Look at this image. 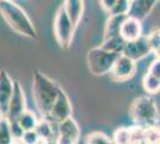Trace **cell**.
<instances>
[{
  "instance_id": "10",
  "label": "cell",
  "mask_w": 160,
  "mask_h": 144,
  "mask_svg": "<svg viewBox=\"0 0 160 144\" xmlns=\"http://www.w3.org/2000/svg\"><path fill=\"white\" fill-rule=\"evenodd\" d=\"M149 53H152V51L149 47L147 36H143V35H141L136 40L126 42L124 47L122 49V54L130 58L134 61L141 60L142 58L147 56Z\"/></svg>"
},
{
  "instance_id": "4",
  "label": "cell",
  "mask_w": 160,
  "mask_h": 144,
  "mask_svg": "<svg viewBox=\"0 0 160 144\" xmlns=\"http://www.w3.org/2000/svg\"><path fill=\"white\" fill-rule=\"evenodd\" d=\"M120 54L108 52L100 47H94L88 51L86 56L87 66L90 72L94 76H103L109 73L113 62Z\"/></svg>"
},
{
  "instance_id": "28",
  "label": "cell",
  "mask_w": 160,
  "mask_h": 144,
  "mask_svg": "<svg viewBox=\"0 0 160 144\" xmlns=\"http://www.w3.org/2000/svg\"><path fill=\"white\" fill-rule=\"evenodd\" d=\"M99 1H100V6L103 7V10L107 11L108 13H109V11L111 10V7L116 3V0H99Z\"/></svg>"
},
{
  "instance_id": "17",
  "label": "cell",
  "mask_w": 160,
  "mask_h": 144,
  "mask_svg": "<svg viewBox=\"0 0 160 144\" xmlns=\"http://www.w3.org/2000/svg\"><path fill=\"white\" fill-rule=\"evenodd\" d=\"M37 120L38 119L36 117V114L33 112H31V110L25 108V109L20 113V115L17 119V125L23 131L33 130L35 126H36V124H37Z\"/></svg>"
},
{
  "instance_id": "21",
  "label": "cell",
  "mask_w": 160,
  "mask_h": 144,
  "mask_svg": "<svg viewBox=\"0 0 160 144\" xmlns=\"http://www.w3.org/2000/svg\"><path fill=\"white\" fill-rule=\"evenodd\" d=\"M84 142L88 144H111L112 139L100 131H94L87 135Z\"/></svg>"
},
{
  "instance_id": "20",
  "label": "cell",
  "mask_w": 160,
  "mask_h": 144,
  "mask_svg": "<svg viewBox=\"0 0 160 144\" xmlns=\"http://www.w3.org/2000/svg\"><path fill=\"white\" fill-rule=\"evenodd\" d=\"M112 143L129 144L132 143V129L130 127H118L113 132Z\"/></svg>"
},
{
  "instance_id": "1",
  "label": "cell",
  "mask_w": 160,
  "mask_h": 144,
  "mask_svg": "<svg viewBox=\"0 0 160 144\" xmlns=\"http://www.w3.org/2000/svg\"><path fill=\"white\" fill-rule=\"evenodd\" d=\"M0 13L14 33L28 39L37 37V31L31 19L13 0H0Z\"/></svg>"
},
{
  "instance_id": "6",
  "label": "cell",
  "mask_w": 160,
  "mask_h": 144,
  "mask_svg": "<svg viewBox=\"0 0 160 144\" xmlns=\"http://www.w3.org/2000/svg\"><path fill=\"white\" fill-rule=\"evenodd\" d=\"M72 113H73V109H72L71 101H69L67 94L65 93V90L60 88L55 101L53 102L52 107L48 110V114L44 118H47L52 123L58 125L62 120L72 117Z\"/></svg>"
},
{
  "instance_id": "7",
  "label": "cell",
  "mask_w": 160,
  "mask_h": 144,
  "mask_svg": "<svg viewBox=\"0 0 160 144\" xmlns=\"http://www.w3.org/2000/svg\"><path fill=\"white\" fill-rule=\"evenodd\" d=\"M136 72V61L121 53L113 62L112 67L109 71L111 81L116 83H123L133 78Z\"/></svg>"
},
{
  "instance_id": "8",
  "label": "cell",
  "mask_w": 160,
  "mask_h": 144,
  "mask_svg": "<svg viewBox=\"0 0 160 144\" xmlns=\"http://www.w3.org/2000/svg\"><path fill=\"white\" fill-rule=\"evenodd\" d=\"M25 94L23 91V88L20 85L19 81H14L13 82V93H12V97L8 104V109L6 113V119L10 127L17 126V119L20 115V113L25 109Z\"/></svg>"
},
{
  "instance_id": "12",
  "label": "cell",
  "mask_w": 160,
  "mask_h": 144,
  "mask_svg": "<svg viewBox=\"0 0 160 144\" xmlns=\"http://www.w3.org/2000/svg\"><path fill=\"white\" fill-rule=\"evenodd\" d=\"M120 35L126 42L136 40L138 37H140L142 35L141 21L133 18V17H129V16H126V18L123 19L120 27Z\"/></svg>"
},
{
  "instance_id": "3",
  "label": "cell",
  "mask_w": 160,
  "mask_h": 144,
  "mask_svg": "<svg viewBox=\"0 0 160 144\" xmlns=\"http://www.w3.org/2000/svg\"><path fill=\"white\" fill-rule=\"evenodd\" d=\"M129 117L138 126H158V108L153 97L149 95L136 97L129 106Z\"/></svg>"
},
{
  "instance_id": "25",
  "label": "cell",
  "mask_w": 160,
  "mask_h": 144,
  "mask_svg": "<svg viewBox=\"0 0 160 144\" xmlns=\"http://www.w3.org/2000/svg\"><path fill=\"white\" fill-rule=\"evenodd\" d=\"M130 0H116L115 5L109 11V14H127Z\"/></svg>"
},
{
  "instance_id": "19",
  "label": "cell",
  "mask_w": 160,
  "mask_h": 144,
  "mask_svg": "<svg viewBox=\"0 0 160 144\" xmlns=\"http://www.w3.org/2000/svg\"><path fill=\"white\" fill-rule=\"evenodd\" d=\"M142 87L148 94H157L160 90V77L146 72L142 79Z\"/></svg>"
},
{
  "instance_id": "13",
  "label": "cell",
  "mask_w": 160,
  "mask_h": 144,
  "mask_svg": "<svg viewBox=\"0 0 160 144\" xmlns=\"http://www.w3.org/2000/svg\"><path fill=\"white\" fill-rule=\"evenodd\" d=\"M158 0H130L127 16L143 21L153 10Z\"/></svg>"
},
{
  "instance_id": "24",
  "label": "cell",
  "mask_w": 160,
  "mask_h": 144,
  "mask_svg": "<svg viewBox=\"0 0 160 144\" xmlns=\"http://www.w3.org/2000/svg\"><path fill=\"white\" fill-rule=\"evenodd\" d=\"M147 40L149 43V47L152 53H154L155 55L159 56V47H160V34H159V29L155 28L153 29L149 35H147Z\"/></svg>"
},
{
  "instance_id": "27",
  "label": "cell",
  "mask_w": 160,
  "mask_h": 144,
  "mask_svg": "<svg viewBox=\"0 0 160 144\" xmlns=\"http://www.w3.org/2000/svg\"><path fill=\"white\" fill-rule=\"evenodd\" d=\"M147 72L152 73V75L157 76V77H160V60H159V56L152 61V64L149 65V67L147 70Z\"/></svg>"
},
{
  "instance_id": "26",
  "label": "cell",
  "mask_w": 160,
  "mask_h": 144,
  "mask_svg": "<svg viewBox=\"0 0 160 144\" xmlns=\"http://www.w3.org/2000/svg\"><path fill=\"white\" fill-rule=\"evenodd\" d=\"M38 136L35 130H27L23 131L22 137H20V142L25 144H37L38 143Z\"/></svg>"
},
{
  "instance_id": "23",
  "label": "cell",
  "mask_w": 160,
  "mask_h": 144,
  "mask_svg": "<svg viewBox=\"0 0 160 144\" xmlns=\"http://www.w3.org/2000/svg\"><path fill=\"white\" fill-rule=\"evenodd\" d=\"M159 127L158 126H148L143 131V143L154 144L159 143Z\"/></svg>"
},
{
  "instance_id": "14",
  "label": "cell",
  "mask_w": 160,
  "mask_h": 144,
  "mask_svg": "<svg viewBox=\"0 0 160 144\" xmlns=\"http://www.w3.org/2000/svg\"><path fill=\"white\" fill-rule=\"evenodd\" d=\"M62 7L68 16L69 21L72 22L73 27H78L84 14V8H85L84 0H63Z\"/></svg>"
},
{
  "instance_id": "15",
  "label": "cell",
  "mask_w": 160,
  "mask_h": 144,
  "mask_svg": "<svg viewBox=\"0 0 160 144\" xmlns=\"http://www.w3.org/2000/svg\"><path fill=\"white\" fill-rule=\"evenodd\" d=\"M53 125H55L54 123H52L49 119L47 118H42L41 120H37V124L35 126L33 130L36 131L37 136H38V143H48L49 139H52L54 135Z\"/></svg>"
},
{
  "instance_id": "9",
  "label": "cell",
  "mask_w": 160,
  "mask_h": 144,
  "mask_svg": "<svg viewBox=\"0 0 160 144\" xmlns=\"http://www.w3.org/2000/svg\"><path fill=\"white\" fill-rule=\"evenodd\" d=\"M58 141L59 144H75L79 143L80 129L78 123L72 117L62 120L58 125Z\"/></svg>"
},
{
  "instance_id": "16",
  "label": "cell",
  "mask_w": 160,
  "mask_h": 144,
  "mask_svg": "<svg viewBox=\"0 0 160 144\" xmlns=\"http://www.w3.org/2000/svg\"><path fill=\"white\" fill-rule=\"evenodd\" d=\"M126 16L127 14H110L109 16V18L105 22V27H104L103 40L120 35V27L123 19L126 18Z\"/></svg>"
},
{
  "instance_id": "18",
  "label": "cell",
  "mask_w": 160,
  "mask_h": 144,
  "mask_svg": "<svg viewBox=\"0 0 160 144\" xmlns=\"http://www.w3.org/2000/svg\"><path fill=\"white\" fill-rule=\"evenodd\" d=\"M124 43H126V41L121 37V35H117V36L104 39L103 42H102V45H100V47L103 48V49H105V51H108V52L121 54L122 49L124 47Z\"/></svg>"
},
{
  "instance_id": "2",
  "label": "cell",
  "mask_w": 160,
  "mask_h": 144,
  "mask_svg": "<svg viewBox=\"0 0 160 144\" xmlns=\"http://www.w3.org/2000/svg\"><path fill=\"white\" fill-rule=\"evenodd\" d=\"M60 85L38 70L33 71L32 76V97L35 104L42 117H46L59 94Z\"/></svg>"
},
{
  "instance_id": "22",
  "label": "cell",
  "mask_w": 160,
  "mask_h": 144,
  "mask_svg": "<svg viewBox=\"0 0 160 144\" xmlns=\"http://www.w3.org/2000/svg\"><path fill=\"white\" fill-rule=\"evenodd\" d=\"M12 143V136L10 130V124L6 117H0V144Z\"/></svg>"
},
{
  "instance_id": "11",
  "label": "cell",
  "mask_w": 160,
  "mask_h": 144,
  "mask_svg": "<svg viewBox=\"0 0 160 144\" xmlns=\"http://www.w3.org/2000/svg\"><path fill=\"white\" fill-rule=\"evenodd\" d=\"M13 93V81L6 70H0V117H6Z\"/></svg>"
},
{
  "instance_id": "5",
  "label": "cell",
  "mask_w": 160,
  "mask_h": 144,
  "mask_svg": "<svg viewBox=\"0 0 160 144\" xmlns=\"http://www.w3.org/2000/svg\"><path fill=\"white\" fill-rule=\"evenodd\" d=\"M54 37L58 42L59 47L62 49H69L72 41H73V35L75 28L73 27L72 22L69 21L68 16L66 14L63 7L61 5L56 13H55V18H54Z\"/></svg>"
}]
</instances>
